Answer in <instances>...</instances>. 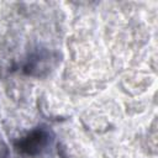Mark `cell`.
I'll use <instances>...</instances> for the list:
<instances>
[{
    "label": "cell",
    "mask_w": 158,
    "mask_h": 158,
    "mask_svg": "<svg viewBox=\"0 0 158 158\" xmlns=\"http://www.w3.org/2000/svg\"><path fill=\"white\" fill-rule=\"evenodd\" d=\"M30 139H27L23 144H25V148L22 149H26L28 153H33V149L40 147L41 146V142H42V133L41 132H36L33 133L31 137H28Z\"/></svg>",
    "instance_id": "obj_1"
}]
</instances>
